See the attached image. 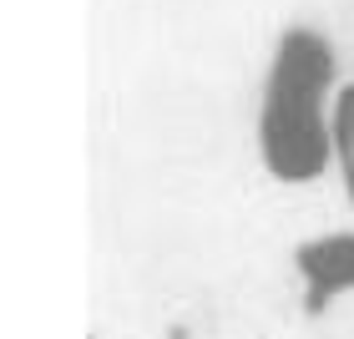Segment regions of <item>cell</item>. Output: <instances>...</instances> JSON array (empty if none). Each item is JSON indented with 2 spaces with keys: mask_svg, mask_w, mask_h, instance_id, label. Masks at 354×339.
Listing matches in <instances>:
<instances>
[{
  "mask_svg": "<svg viewBox=\"0 0 354 339\" xmlns=\"http://www.w3.org/2000/svg\"><path fill=\"white\" fill-rule=\"evenodd\" d=\"M91 339H96V334H91Z\"/></svg>",
  "mask_w": 354,
  "mask_h": 339,
  "instance_id": "3957f363",
  "label": "cell"
},
{
  "mask_svg": "<svg viewBox=\"0 0 354 339\" xmlns=\"http://www.w3.org/2000/svg\"><path fill=\"white\" fill-rule=\"evenodd\" d=\"M299 268L309 273V284L329 288V294L354 288V238L349 233H334V238H319V244H304Z\"/></svg>",
  "mask_w": 354,
  "mask_h": 339,
  "instance_id": "7a4b0ae2",
  "label": "cell"
},
{
  "mask_svg": "<svg viewBox=\"0 0 354 339\" xmlns=\"http://www.w3.org/2000/svg\"><path fill=\"white\" fill-rule=\"evenodd\" d=\"M339 107V56L319 26H288L273 41L263 86H259V163L273 183L309 187L339 163L334 142Z\"/></svg>",
  "mask_w": 354,
  "mask_h": 339,
  "instance_id": "6da1fadb",
  "label": "cell"
}]
</instances>
